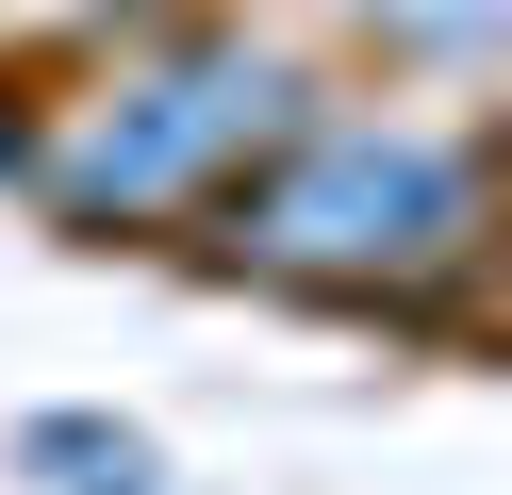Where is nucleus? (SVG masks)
Wrapping results in <instances>:
<instances>
[{
  "label": "nucleus",
  "mask_w": 512,
  "mask_h": 495,
  "mask_svg": "<svg viewBox=\"0 0 512 495\" xmlns=\"http://www.w3.org/2000/svg\"><path fill=\"white\" fill-rule=\"evenodd\" d=\"M199 248L248 264V281H281V297H331V314H430L496 248V165H479V132L298 99L199 198Z\"/></svg>",
  "instance_id": "obj_1"
},
{
  "label": "nucleus",
  "mask_w": 512,
  "mask_h": 495,
  "mask_svg": "<svg viewBox=\"0 0 512 495\" xmlns=\"http://www.w3.org/2000/svg\"><path fill=\"white\" fill-rule=\"evenodd\" d=\"M298 99L314 83L265 50V33H166V50H116L100 99L34 116V165H17V182H34L67 231H166V215H199Z\"/></svg>",
  "instance_id": "obj_2"
},
{
  "label": "nucleus",
  "mask_w": 512,
  "mask_h": 495,
  "mask_svg": "<svg viewBox=\"0 0 512 495\" xmlns=\"http://www.w3.org/2000/svg\"><path fill=\"white\" fill-rule=\"evenodd\" d=\"M17 462L34 479H67V495H149L166 462H149V429H116V413H34L17 429Z\"/></svg>",
  "instance_id": "obj_3"
},
{
  "label": "nucleus",
  "mask_w": 512,
  "mask_h": 495,
  "mask_svg": "<svg viewBox=\"0 0 512 495\" xmlns=\"http://www.w3.org/2000/svg\"><path fill=\"white\" fill-rule=\"evenodd\" d=\"M364 17H380V50H413V66H463V83L512 50V0H364Z\"/></svg>",
  "instance_id": "obj_4"
},
{
  "label": "nucleus",
  "mask_w": 512,
  "mask_h": 495,
  "mask_svg": "<svg viewBox=\"0 0 512 495\" xmlns=\"http://www.w3.org/2000/svg\"><path fill=\"white\" fill-rule=\"evenodd\" d=\"M0 17H50V33H133L149 0H0Z\"/></svg>",
  "instance_id": "obj_5"
},
{
  "label": "nucleus",
  "mask_w": 512,
  "mask_h": 495,
  "mask_svg": "<svg viewBox=\"0 0 512 495\" xmlns=\"http://www.w3.org/2000/svg\"><path fill=\"white\" fill-rule=\"evenodd\" d=\"M17 165H34V116H0V182H17Z\"/></svg>",
  "instance_id": "obj_6"
}]
</instances>
